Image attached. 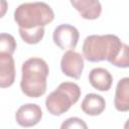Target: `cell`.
Returning <instances> with one entry per match:
<instances>
[{"instance_id": "cell-1", "label": "cell", "mask_w": 129, "mask_h": 129, "mask_svg": "<svg viewBox=\"0 0 129 129\" xmlns=\"http://www.w3.org/2000/svg\"><path fill=\"white\" fill-rule=\"evenodd\" d=\"M53 19V10L44 2L23 3L14 11V20L19 26V34L28 44L38 43L43 38L44 26Z\"/></svg>"}, {"instance_id": "cell-2", "label": "cell", "mask_w": 129, "mask_h": 129, "mask_svg": "<svg viewBox=\"0 0 129 129\" xmlns=\"http://www.w3.org/2000/svg\"><path fill=\"white\" fill-rule=\"evenodd\" d=\"M22 76L20 88L29 98H38L46 92V79L49 69L46 61L40 57H30L21 68Z\"/></svg>"}, {"instance_id": "cell-3", "label": "cell", "mask_w": 129, "mask_h": 129, "mask_svg": "<svg viewBox=\"0 0 129 129\" xmlns=\"http://www.w3.org/2000/svg\"><path fill=\"white\" fill-rule=\"evenodd\" d=\"M123 42L117 35H89L83 43V55L91 62L108 60L110 63L116 58L122 48Z\"/></svg>"}, {"instance_id": "cell-4", "label": "cell", "mask_w": 129, "mask_h": 129, "mask_svg": "<svg viewBox=\"0 0 129 129\" xmlns=\"http://www.w3.org/2000/svg\"><path fill=\"white\" fill-rule=\"evenodd\" d=\"M81 97L80 87L72 82H63L45 100V107L53 116H60L75 105Z\"/></svg>"}, {"instance_id": "cell-5", "label": "cell", "mask_w": 129, "mask_h": 129, "mask_svg": "<svg viewBox=\"0 0 129 129\" xmlns=\"http://www.w3.org/2000/svg\"><path fill=\"white\" fill-rule=\"evenodd\" d=\"M79 30L70 24L58 25L52 34L53 42L60 49H74L79 41Z\"/></svg>"}, {"instance_id": "cell-6", "label": "cell", "mask_w": 129, "mask_h": 129, "mask_svg": "<svg viewBox=\"0 0 129 129\" xmlns=\"http://www.w3.org/2000/svg\"><path fill=\"white\" fill-rule=\"evenodd\" d=\"M60 69L62 73L73 79H80L84 70V57L81 53L74 49H69L64 52L60 60Z\"/></svg>"}, {"instance_id": "cell-7", "label": "cell", "mask_w": 129, "mask_h": 129, "mask_svg": "<svg viewBox=\"0 0 129 129\" xmlns=\"http://www.w3.org/2000/svg\"><path fill=\"white\" fill-rule=\"evenodd\" d=\"M42 118L41 108L36 104H25L19 107L15 113V120L22 127L35 126Z\"/></svg>"}, {"instance_id": "cell-8", "label": "cell", "mask_w": 129, "mask_h": 129, "mask_svg": "<svg viewBox=\"0 0 129 129\" xmlns=\"http://www.w3.org/2000/svg\"><path fill=\"white\" fill-rule=\"evenodd\" d=\"M70 2L84 19L94 20L101 15L102 5L99 0H70Z\"/></svg>"}, {"instance_id": "cell-9", "label": "cell", "mask_w": 129, "mask_h": 129, "mask_svg": "<svg viewBox=\"0 0 129 129\" xmlns=\"http://www.w3.org/2000/svg\"><path fill=\"white\" fill-rule=\"evenodd\" d=\"M15 80V62L11 54L0 52V87L8 88Z\"/></svg>"}, {"instance_id": "cell-10", "label": "cell", "mask_w": 129, "mask_h": 129, "mask_svg": "<svg viewBox=\"0 0 129 129\" xmlns=\"http://www.w3.org/2000/svg\"><path fill=\"white\" fill-rule=\"evenodd\" d=\"M89 81L93 88L98 91L106 92L111 89L113 78L109 71L103 68L93 69L89 74Z\"/></svg>"}, {"instance_id": "cell-11", "label": "cell", "mask_w": 129, "mask_h": 129, "mask_svg": "<svg viewBox=\"0 0 129 129\" xmlns=\"http://www.w3.org/2000/svg\"><path fill=\"white\" fill-rule=\"evenodd\" d=\"M114 106L119 112H128L129 111V78L121 79L115 91Z\"/></svg>"}, {"instance_id": "cell-12", "label": "cell", "mask_w": 129, "mask_h": 129, "mask_svg": "<svg viewBox=\"0 0 129 129\" xmlns=\"http://www.w3.org/2000/svg\"><path fill=\"white\" fill-rule=\"evenodd\" d=\"M105 107H106V102L104 98L94 93H90L86 95V97L84 98L81 104V108L83 112L90 116H98L102 114L105 110Z\"/></svg>"}, {"instance_id": "cell-13", "label": "cell", "mask_w": 129, "mask_h": 129, "mask_svg": "<svg viewBox=\"0 0 129 129\" xmlns=\"http://www.w3.org/2000/svg\"><path fill=\"white\" fill-rule=\"evenodd\" d=\"M16 49L15 38L8 33H1L0 35V52L13 54Z\"/></svg>"}, {"instance_id": "cell-14", "label": "cell", "mask_w": 129, "mask_h": 129, "mask_svg": "<svg viewBox=\"0 0 129 129\" xmlns=\"http://www.w3.org/2000/svg\"><path fill=\"white\" fill-rule=\"evenodd\" d=\"M112 64L118 68H129V45L123 43L122 48L116 58L112 61Z\"/></svg>"}, {"instance_id": "cell-15", "label": "cell", "mask_w": 129, "mask_h": 129, "mask_svg": "<svg viewBox=\"0 0 129 129\" xmlns=\"http://www.w3.org/2000/svg\"><path fill=\"white\" fill-rule=\"evenodd\" d=\"M61 129H71V128H88L87 124L85 123L84 120L78 118V117H72L67 119L60 126Z\"/></svg>"}, {"instance_id": "cell-16", "label": "cell", "mask_w": 129, "mask_h": 129, "mask_svg": "<svg viewBox=\"0 0 129 129\" xmlns=\"http://www.w3.org/2000/svg\"><path fill=\"white\" fill-rule=\"evenodd\" d=\"M124 128L125 129H129V119L126 121V123L124 124Z\"/></svg>"}, {"instance_id": "cell-17", "label": "cell", "mask_w": 129, "mask_h": 129, "mask_svg": "<svg viewBox=\"0 0 129 129\" xmlns=\"http://www.w3.org/2000/svg\"><path fill=\"white\" fill-rule=\"evenodd\" d=\"M2 4H3V11H2V14H1V17H2L3 15H4V9H5V8H4V4H5V0H2Z\"/></svg>"}]
</instances>
